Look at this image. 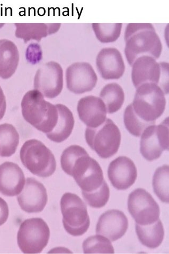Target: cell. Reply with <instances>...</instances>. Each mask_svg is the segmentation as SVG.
Listing matches in <instances>:
<instances>
[{
    "label": "cell",
    "instance_id": "cell-22",
    "mask_svg": "<svg viewBox=\"0 0 169 254\" xmlns=\"http://www.w3.org/2000/svg\"><path fill=\"white\" fill-rule=\"evenodd\" d=\"M58 111L57 125L52 131L46 134L49 139L56 143L64 141L70 136L74 126L73 113L66 106L56 104Z\"/></svg>",
    "mask_w": 169,
    "mask_h": 254
},
{
    "label": "cell",
    "instance_id": "cell-10",
    "mask_svg": "<svg viewBox=\"0 0 169 254\" xmlns=\"http://www.w3.org/2000/svg\"><path fill=\"white\" fill-rule=\"evenodd\" d=\"M128 210L138 225H151L159 219V205L152 195L143 189H137L129 194Z\"/></svg>",
    "mask_w": 169,
    "mask_h": 254
},
{
    "label": "cell",
    "instance_id": "cell-30",
    "mask_svg": "<svg viewBox=\"0 0 169 254\" xmlns=\"http://www.w3.org/2000/svg\"><path fill=\"white\" fill-rule=\"evenodd\" d=\"M87 203L94 208H102L109 201L110 190L106 182L98 190L89 193H82Z\"/></svg>",
    "mask_w": 169,
    "mask_h": 254
},
{
    "label": "cell",
    "instance_id": "cell-17",
    "mask_svg": "<svg viewBox=\"0 0 169 254\" xmlns=\"http://www.w3.org/2000/svg\"><path fill=\"white\" fill-rule=\"evenodd\" d=\"M96 65L100 74L105 80L119 79L125 70L121 53L115 48H105L100 51Z\"/></svg>",
    "mask_w": 169,
    "mask_h": 254
},
{
    "label": "cell",
    "instance_id": "cell-8",
    "mask_svg": "<svg viewBox=\"0 0 169 254\" xmlns=\"http://www.w3.org/2000/svg\"><path fill=\"white\" fill-rule=\"evenodd\" d=\"M132 78L137 89L146 83L157 84L168 93L169 65L167 63H158L156 59L149 56L137 58L132 64Z\"/></svg>",
    "mask_w": 169,
    "mask_h": 254
},
{
    "label": "cell",
    "instance_id": "cell-26",
    "mask_svg": "<svg viewBox=\"0 0 169 254\" xmlns=\"http://www.w3.org/2000/svg\"><path fill=\"white\" fill-rule=\"evenodd\" d=\"M122 25L121 23H94L92 24L97 39L102 43H110L116 41L120 35Z\"/></svg>",
    "mask_w": 169,
    "mask_h": 254
},
{
    "label": "cell",
    "instance_id": "cell-1",
    "mask_svg": "<svg viewBox=\"0 0 169 254\" xmlns=\"http://www.w3.org/2000/svg\"><path fill=\"white\" fill-rule=\"evenodd\" d=\"M60 164L63 171L73 177L82 193L96 191L105 182L101 166L79 145L66 148L61 155Z\"/></svg>",
    "mask_w": 169,
    "mask_h": 254
},
{
    "label": "cell",
    "instance_id": "cell-27",
    "mask_svg": "<svg viewBox=\"0 0 169 254\" xmlns=\"http://www.w3.org/2000/svg\"><path fill=\"white\" fill-rule=\"evenodd\" d=\"M169 166L158 168L153 179V187L156 194L164 203H169Z\"/></svg>",
    "mask_w": 169,
    "mask_h": 254
},
{
    "label": "cell",
    "instance_id": "cell-16",
    "mask_svg": "<svg viewBox=\"0 0 169 254\" xmlns=\"http://www.w3.org/2000/svg\"><path fill=\"white\" fill-rule=\"evenodd\" d=\"M128 227V221L125 214L118 210H111L100 217L96 226V234L106 237L111 242H115L126 234Z\"/></svg>",
    "mask_w": 169,
    "mask_h": 254
},
{
    "label": "cell",
    "instance_id": "cell-12",
    "mask_svg": "<svg viewBox=\"0 0 169 254\" xmlns=\"http://www.w3.org/2000/svg\"><path fill=\"white\" fill-rule=\"evenodd\" d=\"M34 88L46 98L57 97L63 88V70L60 65L50 61L42 65L36 72L34 78Z\"/></svg>",
    "mask_w": 169,
    "mask_h": 254
},
{
    "label": "cell",
    "instance_id": "cell-24",
    "mask_svg": "<svg viewBox=\"0 0 169 254\" xmlns=\"http://www.w3.org/2000/svg\"><path fill=\"white\" fill-rule=\"evenodd\" d=\"M100 98L105 104L107 112L113 114L118 111L124 104V92L116 83L108 84L101 91Z\"/></svg>",
    "mask_w": 169,
    "mask_h": 254
},
{
    "label": "cell",
    "instance_id": "cell-20",
    "mask_svg": "<svg viewBox=\"0 0 169 254\" xmlns=\"http://www.w3.org/2000/svg\"><path fill=\"white\" fill-rule=\"evenodd\" d=\"M15 36L24 41L40 42L43 38L55 34L59 30V23H15Z\"/></svg>",
    "mask_w": 169,
    "mask_h": 254
},
{
    "label": "cell",
    "instance_id": "cell-14",
    "mask_svg": "<svg viewBox=\"0 0 169 254\" xmlns=\"http://www.w3.org/2000/svg\"><path fill=\"white\" fill-rule=\"evenodd\" d=\"M17 200L23 211L29 213H39L48 203L47 190L41 183L34 178H28Z\"/></svg>",
    "mask_w": 169,
    "mask_h": 254
},
{
    "label": "cell",
    "instance_id": "cell-25",
    "mask_svg": "<svg viewBox=\"0 0 169 254\" xmlns=\"http://www.w3.org/2000/svg\"><path fill=\"white\" fill-rule=\"evenodd\" d=\"M19 135L12 125L5 123L0 125V156L9 157L16 151Z\"/></svg>",
    "mask_w": 169,
    "mask_h": 254
},
{
    "label": "cell",
    "instance_id": "cell-21",
    "mask_svg": "<svg viewBox=\"0 0 169 254\" xmlns=\"http://www.w3.org/2000/svg\"><path fill=\"white\" fill-rule=\"evenodd\" d=\"M19 60L17 45L9 40H0V78H10L17 70Z\"/></svg>",
    "mask_w": 169,
    "mask_h": 254
},
{
    "label": "cell",
    "instance_id": "cell-11",
    "mask_svg": "<svg viewBox=\"0 0 169 254\" xmlns=\"http://www.w3.org/2000/svg\"><path fill=\"white\" fill-rule=\"evenodd\" d=\"M169 119L158 126L146 128L141 135L140 151L143 157L149 161L160 157L164 151L169 150Z\"/></svg>",
    "mask_w": 169,
    "mask_h": 254
},
{
    "label": "cell",
    "instance_id": "cell-18",
    "mask_svg": "<svg viewBox=\"0 0 169 254\" xmlns=\"http://www.w3.org/2000/svg\"><path fill=\"white\" fill-rule=\"evenodd\" d=\"M80 120L88 127L101 126L107 120V110L102 100L96 96H89L81 98L77 106Z\"/></svg>",
    "mask_w": 169,
    "mask_h": 254
},
{
    "label": "cell",
    "instance_id": "cell-3",
    "mask_svg": "<svg viewBox=\"0 0 169 254\" xmlns=\"http://www.w3.org/2000/svg\"><path fill=\"white\" fill-rule=\"evenodd\" d=\"M21 106L23 118L40 131L48 134L56 127L58 120L57 106L46 101L39 91H28Z\"/></svg>",
    "mask_w": 169,
    "mask_h": 254
},
{
    "label": "cell",
    "instance_id": "cell-5",
    "mask_svg": "<svg viewBox=\"0 0 169 254\" xmlns=\"http://www.w3.org/2000/svg\"><path fill=\"white\" fill-rule=\"evenodd\" d=\"M20 156L22 164L35 175L47 178L56 172L55 156L40 141L32 139L26 141L22 145Z\"/></svg>",
    "mask_w": 169,
    "mask_h": 254
},
{
    "label": "cell",
    "instance_id": "cell-9",
    "mask_svg": "<svg viewBox=\"0 0 169 254\" xmlns=\"http://www.w3.org/2000/svg\"><path fill=\"white\" fill-rule=\"evenodd\" d=\"M50 237V228L44 220L29 219L20 225L17 235L18 244L25 254H38L48 245Z\"/></svg>",
    "mask_w": 169,
    "mask_h": 254
},
{
    "label": "cell",
    "instance_id": "cell-6",
    "mask_svg": "<svg viewBox=\"0 0 169 254\" xmlns=\"http://www.w3.org/2000/svg\"><path fill=\"white\" fill-rule=\"evenodd\" d=\"M86 139L89 147L103 159L110 158L120 147L121 133L117 126L110 119L96 128L87 127Z\"/></svg>",
    "mask_w": 169,
    "mask_h": 254
},
{
    "label": "cell",
    "instance_id": "cell-31",
    "mask_svg": "<svg viewBox=\"0 0 169 254\" xmlns=\"http://www.w3.org/2000/svg\"><path fill=\"white\" fill-rule=\"evenodd\" d=\"M9 207L3 199L0 197V226L3 225L8 219Z\"/></svg>",
    "mask_w": 169,
    "mask_h": 254
},
{
    "label": "cell",
    "instance_id": "cell-32",
    "mask_svg": "<svg viewBox=\"0 0 169 254\" xmlns=\"http://www.w3.org/2000/svg\"><path fill=\"white\" fill-rule=\"evenodd\" d=\"M6 109V102L5 96L2 88L0 86V121L4 117Z\"/></svg>",
    "mask_w": 169,
    "mask_h": 254
},
{
    "label": "cell",
    "instance_id": "cell-13",
    "mask_svg": "<svg viewBox=\"0 0 169 254\" xmlns=\"http://www.w3.org/2000/svg\"><path fill=\"white\" fill-rule=\"evenodd\" d=\"M66 86L75 94H82L96 87L98 77L94 69L87 63H76L66 71Z\"/></svg>",
    "mask_w": 169,
    "mask_h": 254
},
{
    "label": "cell",
    "instance_id": "cell-2",
    "mask_svg": "<svg viewBox=\"0 0 169 254\" xmlns=\"http://www.w3.org/2000/svg\"><path fill=\"white\" fill-rule=\"evenodd\" d=\"M125 54L128 63L132 65L134 61L142 56L155 59L160 58L163 45L155 27L150 23H130L125 33Z\"/></svg>",
    "mask_w": 169,
    "mask_h": 254
},
{
    "label": "cell",
    "instance_id": "cell-29",
    "mask_svg": "<svg viewBox=\"0 0 169 254\" xmlns=\"http://www.w3.org/2000/svg\"><path fill=\"white\" fill-rule=\"evenodd\" d=\"M124 122L128 131L136 137L141 136L148 127L155 125L145 122L138 117L134 112L132 104L126 107L124 114Z\"/></svg>",
    "mask_w": 169,
    "mask_h": 254
},
{
    "label": "cell",
    "instance_id": "cell-23",
    "mask_svg": "<svg viewBox=\"0 0 169 254\" xmlns=\"http://www.w3.org/2000/svg\"><path fill=\"white\" fill-rule=\"evenodd\" d=\"M135 227L138 240L146 247L155 249L162 244L165 236V230L163 223L160 219L148 225L136 224Z\"/></svg>",
    "mask_w": 169,
    "mask_h": 254
},
{
    "label": "cell",
    "instance_id": "cell-33",
    "mask_svg": "<svg viewBox=\"0 0 169 254\" xmlns=\"http://www.w3.org/2000/svg\"><path fill=\"white\" fill-rule=\"evenodd\" d=\"M4 25V23H0V29L2 28Z\"/></svg>",
    "mask_w": 169,
    "mask_h": 254
},
{
    "label": "cell",
    "instance_id": "cell-15",
    "mask_svg": "<svg viewBox=\"0 0 169 254\" xmlns=\"http://www.w3.org/2000/svg\"><path fill=\"white\" fill-rule=\"evenodd\" d=\"M108 175L114 188L118 190H126L135 183L137 171L131 159L121 156L110 164L108 169Z\"/></svg>",
    "mask_w": 169,
    "mask_h": 254
},
{
    "label": "cell",
    "instance_id": "cell-28",
    "mask_svg": "<svg viewBox=\"0 0 169 254\" xmlns=\"http://www.w3.org/2000/svg\"><path fill=\"white\" fill-rule=\"evenodd\" d=\"M83 249L85 254H113L114 249L106 237L99 235L91 236L83 242Z\"/></svg>",
    "mask_w": 169,
    "mask_h": 254
},
{
    "label": "cell",
    "instance_id": "cell-19",
    "mask_svg": "<svg viewBox=\"0 0 169 254\" xmlns=\"http://www.w3.org/2000/svg\"><path fill=\"white\" fill-rule=\"evenodd\" d=\"M25 183L24 172L18 165L5 162L0 165V193L6 196L18 195Z\"/></svg>",
    "mask_w": 169,
    "mask_h": 254
},
{
    "label": "cell",
    "instance_id": "cell-4",
    "mask_svg": "<svg viewBox=\"0 0 169 254\" xmlns=\"http://www.w3.org/2000/svg\"><path fill=\"white\" fill-rule=\"evenodd\" d=\"M132 105L134 112L141 120L156 125V120L166 109L165 92L156 84H143L137 88Z\"/></svg>",
    "mask_w": 169,
    "mask_h": 254
},
{
    "label": "cell",
    "instance_id": "cell-7",
    "mask_svg": "<svg viewBox=\"0 0 169 254\" xmlns=\"http://www.w3.org/2000/svg\"><path fill=\"white\" fill-rule=\"evenodd\" d=\"M63 224L67 233L77 237L85 234L90 221L87 205L78 195L66 193L60 200Z\"/></svg>",
    "mask_w": 169,
    "mask_h": 254
}]
</instances>
